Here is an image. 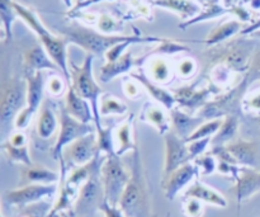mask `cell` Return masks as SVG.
<instances>
[{"label": "cell", "instance_id": "6da1fadb", "mask_svg": "<svg viewBox=\"0 0 260 217\" xmlns=\"http://www.w3.org/2000/svg\"><path fill=\"white\" fill-rule=\"evenodd\" d=\"M60 33L69 41V43H74L85 50L86 52L93 56H104L109 48L118 43L134 41L136 43H149V42H161L164 38L151 37V36H139V35H106L99 30H94L91 28L84 27L80 24H71L66 27H61Z\"/></svg>", "mask_w": 260, "mask_h": 217}, {"label": "cell", "instance_id": "7a4b0ae2", "mask_svg": "<svg viewBox=\"0 0 260 217\" xmlns=\"http://www.w3.org/2000/svg\"><path fill=\"white\" fill-rule=\"evenodd\" d=\"M131 154V178L118 207L126 217H152L151 197L139 147Z\"/></svg>", "mask_w": 260, "mask_h": 217}, {"label": "cell", "instance_id": "3957f363", "mask_svg": "<svg viewBox=\"0 0 260 217\" xmlns=\"http://www.w3.org/2000/svg\"><path fill=\"white\" fill-rule=\"evenodd\" d=\"M14 9L17 12L18 17L37 35L40 38L41 43L47 51L50 57L52 58L53 63L60 68L61 73L65 76L68 83L70 84V71H69V60H68V47L69 41L63 36H55L43 25L40 18L37 17L35 12L19 3L14 2Z\"/></svg>", "mask_w": 260, "mask_h": 217}, {"label": "cell", "instance_id": "277c9868", "mask_svg": "<svg viewBox=\"0 0 260 217\" xmlns=\"http://www.w3.org/2000/svg\"><path fill=\"white\" fill-rule=\"evenodd\" d=\"M94 56L88 53L81 65H76L73 61H69V71H70V84L74 90L90 103L94 114V123L96 130H101V112H99V101L103 96L104 90L95 80L93 74Z\"/></svg>", "mask_w": 260, "mask_h": 217}, {"label": "cell", "instance_id": "5b68a950", "mask_svg": "<svg viewBox=\"0 0 260 217\" xmlns=\"http://www.w3.org/2000/svg\"><path fill=\"white\" fill-rule=\"evenodd\" d=\"M27 104V81L25 79L9 78L2 85L0 102V132L2 142L10 136L15 118Z\"/></svg>", "mask_w": 260, "mask_h": 217}, {"label": "cell", "instance_id": "8992f818", "mask_svg": "<svg viewBox=\"0 0 260 217\" xmlns=\"http://www.w3.org/2000/svg\"><path fill=\"white\" fill-rule=\"evenodd\" d=\"M248 80L244 76L239 83L226 90L215 94L197 113L205 121L220 119L231 114H240L243 111V101L249 89Z\"/></svg>", "mask_w": 260, "mask_h": 217}, {"label": "cell", "instance_id": "52a82bcc", "mask_svg": "<svg viewBox=\"0 0 260 217\" xmlns=\"http://www.w3.org/2000/svg\"><path fill=\"white\" fill-rule=\"evenodd\" d=\"M101 177L103 183L104 200L111 206L118 207L131 178V170L127 169L118 155H108L102 165Z\"/></svg>", "mask_w": 260, "mask_h": 217}, {"label": "cell", "instance_id": "ba28073f", "mask_svg": "<svg viewBox=\"0 0 260 217\" xmlns=\"http://www.w3.org/2000/svg\"><path fill=\"white\" fill-rule=\"evenodd\" d=\"M210 51V61L213 65L223 64L235 73L245 75L255 48L253 43L245 42V40H235L223 45L213 46Z\"/></svg>", "mask_w": 260, "mask_h": 217}, {"label": "cell", "instance_id": "9c48e42d", "mask_svg": "<svg viewBox=\"0 0 260 217\" xmlns=\"http://www.w3.org/2000/svg\"><path fill=\"white\" fill-rule=\"evenodd\" d=\"M58 118H60V129H58L57 140H56L55 145H53L52 150H51V155H52L55 160L62 159L63 150L71 142L96 131L95 123H83V122H79L78 119H75L73 116L68 113L63 104L60 107V111H58Z\"/></svg>", "mask_w": 260, "mask_h": 217}, {"label": "cell", "instance_id": "30bf717a", "mask_svg": "<svg viewBox=\"0 0 260 217\" xmlns=\"http://www.w3.org/2000/svg\"><path fill=\"white\" fill-rule=\"evenodd\" d=\"M102 167L96 168L89 179L79 188L78 198L74 210L79 217H91L95 211H99L104 202V191L102 183Z\"/></svg>", "mask_w": 260, "mask_h": 217}, {"label": "cell", "instance_id": "8fae6325", "mask_svg": "<svg viewBox=\"0 0 260 217\" xmlns=\"http://www.w3.org/2000/svg\"><path fill=\"white\" fill-rule=\"evenodd\" d=\"M24 79L27 81V104L15 118L14 129L17 131H24L29 126L30 121L35 114L40 111L45 101L46 79L42 71L24 76Z\"/></svg>", "mask_w": 260, "mask_h": 217}, {"label": "cell", "instance_id": "7c38bea8", "mask_svg": "<svg viewBox=\"0 0 260 217\" xmlns=\"http://www.w3.org/2000/svg\"><path fill=\"white\" fill-rule=\"evenodd\" d=\"M57 191L56 184H28L17 190L7 191L3 195V202L8 206L22 208L24 206L40 202L45 198L53 196Z\"/></svg>", "mask_w": 260, "mask_h": 217}, {"label": "cell", "instance_id": "4fadbf2b", "mask_svg": "<svg viewBox=\"0 0 260 217\" xmlns=\"http://www.w3.org/2000/svg\"><path fill=\"white\" fill-rule=\"evenodd\" d=\"M211 84L206 86H200V83L183 85L174 89L173 94L177 101V107L189 112V113H198L200 109L212 98L217 91Z\"/></svg>", "mask_w": 260, "mask_h": 217}, {"label": "cell", "instance_id": "5bb4252c", "mask_svg": "<svg viewBox=\"0 0 260 217\" xmlns=\"http://www.w3.org/2000/svg\"><path fill=\"white\" fill-rule=\"evenodd\" d=\"M99 152L98 137L96 131H94L66 146L62 152V160L69 167H80L90 163Z\"/></svg>", "mask_w": 260, "mask_h": 217}, {"label": "cell", "instance_id": "9a60e30c", "mask_svg": "<svg viewBox=\"0 0 260 217\" xmlns=\"http://www.w3.org/2000/svg\"><path fill=\"white\" fill-rule=\"evenodd\" d=\"M164 137L165 142V163L164 175L170 174L178 168L192 162L188 142L178 136L174 131H169Z\"/></svg>", "mask_w": 260, "mask_h": 217}, {"label": "cell", "instance_id": "2e32d148", "mask_svg": "<svg viewBox=\"0 0 260 217\" xmlns=\"http://www.w3.org/2000/svg\"><path fill=\"white\" fill-rule=\"evenodd\" d=\"M200 169L194 162H190L178 168L168 175H162L161 188L168 201H174L177 196L193 180H197Z\"/></svg>", "mask_w": 260, "mask_h": 217}, {"label": "cell", "instance_id": "e0dca14e", "mask_svg": "<svg viewBox=\"0 0 260 217\" xmlns=\"http://www.w3.org/2000/svg\"><path fill=\"white\" fill-rule=\"evenodd\" d=\"M238 165L260 169V142L238 139L226 145Z\"/></svg>", "mask_w": 260, "mask_h": 217}, {"label": "cell", "instance_id": "ac0fdd59", "mask_svg": "<svg viewBox=\"0 0 260 217\" xmlns=\"http://www.w3.org/2000/svg\"><path fill=\"white\" fill-rule=\"evenodd\" d=\"M23 70H24V76L33 75V74L41 73L43 70L61 73L60 68L53 63V60L50 57L42 45H36L25 51L23 55Z\"/></svg>", "mask_w": 260, "mask_h": 217}, {"label": "cell", "instance_id": "d6986e66", "mask_svg": "<svg viewBox=\"0 0 260 217\" xmlns=\"http://www.w3.org/2000/svg\"><path fill=\"white\" fill-rule=\"evenodd\" d=\"M234 182L235 185L233 190L235 192L239 210H240L241 203L260 192V169L241 167L239 177Z\"/></svg>", "mask_w": 260, "mask_h": 217}, {"label": "cell", "instance_id": "ffe728a7", "mask_svg": "<svg viewBox=\"0 0 260 217\" xmlns=\"http://www.w3.org/2000/svg\"><path fill=\"white\" fill-rule=\"evenodd\" d=\"M140 121L154 127L160 136H165L172 131L170 113L165 107L156 102H146L140 113Z\"/></svg>", "mask_w": 260, "mask_h": 217}, {"label": "cell", "instance_id": "44dd1931", "mask_svg": "<svg viewBox=\"0 0 260 217\" xmlns=\"http://www.w3.org/2000/svg\"><path fill=\"white\" fill-rule=\"evenodd\" d=\"M60 129V118L56 114V107L47 97L43 101L40 111H38L37 121H36V132L42 140H48Z\"/></svg>", "mask_w": 260, "mask_h": 217}, {"label": "cell", "instance_id": "7402d4cb", "mask_svg": "<svg viewBox=\"0 0 260 217\" xmlns=\"http://www.w3.org/2000/svg\"><path fill=\"white\" fill-rule=\"evenodd\" d=\"M145 58H146V56L142 58H135L132 52L127 51L118 60L113 61V63H106L102 66L101 70H99V80L103 84L111 83L113 79L118 78L119 75L129 73L134 68L141 66Z\"/></svg>", "mask_w": 260, "mask_h": 217}, {"label": "cell", "instance_id": "603a6c76", "mask_svg": "<svg viewBox=\"0 0 260 217\" xmlns=\"http://www.w3.org/2000/svg\"><path fill=\"white\" fill-rule=\"evenodd\" d=\"M129 76H131L134 80H136L137 83H140V85L144 88L145 91H147V94L154 99V102L161 104V106L165 107L168 111H172L174 107H177V101H175V97L174 94H173V91H169L168 89L162 88V85L152 81L151 79L146 75L145 71L131 73Z\"/></svg>", "mask_w": 260, "mask_h": 217}, {"label": "cell", "instance_id": "cb8c5ba5", "mask_svg": "<svg viewBox=\"0 0 260 217\" xmlns=\"http://www.w3.org/2000/svg\"><path fill=\"white\" fill-rule=\"evenodd\" d=\"M169 113L172 119V130L185 141L205 122V119L200 116H193V113H189L179 107H174L172 111H169Z\"/></svg>", "mask_w": 260, "mask_h": 217}, {"label": "cell", "instance_id": "d4e9b609", "mask_svg": "<svg viewBox=\"0 0 260 217\" xmlns=\"http://www.w3.org/2000/svg\"><path fill=\"white\" fill-rule=\"evenodd\" d=\"M134 125L135 114L129 113L123 119V122H121L114 130V146H116V154L119 158L126 152H134L137 149L134 134Z\"/></svg>", "mask_w": 260, "mask_h": 217}, {"label": "cell", "instance_id": "484cf974", "mask_svg": "<svg viewBox=\"0 0 260 217\" xmlns=\"http://www.w3.org/2000/svg\"><path fill=\"white\" fill-rule=\"evenodd\" d=\"M68 113L73 116L74 118L78 119L83 123H94V114L91 109L90 103L83 97L79 96L71 85H69L68 91L65 94V104Z\"/></svg>", "mask_w": 260, "mask_h": 217}, {"label": "cell", "instance_id": "4316f807", "mask_svg": "<svg viewBox=\"0 0 260 217\" xmlns=\"http://www.w3.org/2000/svg\"><path fill=\"white\" fill-rule=\"evenodd\" d=\"M61 179V175L57 172L43 165H30L24 167L22 165L20 172V184H56Z\"/></svg>", "mask_w": 260, "mask_h": 217}, {"label": "cell", "instance_id": "83f0119b", "mask_svg": "<svg viewBox=\"0 0 260 217\" xmlns=\"http://www.w3.org/2000/svg\"><path fill=\"white\" fill-rule=\"evenodd\" d=\"M183 197L197 198L201 202L208 203V205L216 206V207L220 208H226L229 206V202L225 196L221 195L218 191L208 187L205 183L200 182L198 179L194 180V183L185 190Z\"/></svg>", "mask_w": 260, "mask_h": 217}, {"label": "cell", "instance_id": "f1b7e54d", "mask_svg": "<svg viewBox=\"0 0 260 217\" xmlns=\"http://www.w3.org/2000/svg\"><path fill=\"white\" fill-rule=\"evenodd\" d=\"M152 7L164 8L179 15L184 22L193 19L202 12L203 7L194 0H151Z\"/></svg>", "mask_w": 260, "mask_h": 217}, {"label": "cell", "instance_id": "f546056e", "mask_svg": "<svg viewBox=\"0 0 260 217\" xmlns=\"http://www.w3.org/2000/svg\"><path fill=\"white\" fill-rule=\"evenodd\" d=\"M145 73L155 83L167 85L174 78L175 68L162 56H154L150 58L145 68Z\"/></svg>", "mask_w": 260, "mask_h": 217}, {"label": "cell", "instance_id": "4dcf8cb0", "mask_svg": "<svg viewBox=\"0 0 260 217\" xmlns=\"http://www.w3.org/2000/svg\"><path fill=\"white\" fill-rule=\"evenodd\" d=\"M243 27L244 23L240 22L239 19H231L228 20V22L220 23L217 27H215L211 30L208 37L206 38L205 43L210 46V47L222 45V43H225L230 38L235 37L236 35H240Z\"/></svg>", "mask_w": 260, "mask_h": 217}, {"label": "cell", "instance_id": "1f68e13d", "mask_svg": "<svg viewBox=\"0 0 260 217\" xmlns=\"http://www.w3.org/2000/svg\"><path fill=\"white\" fill-rule=\"evenodd\" d=\"M240 114H231L223 118L222 125L217 134L212 137L211 146H225L236 140V135L239 132V125H240Z\"/></svg>", "mask_w": 260, "mask_h": 217}, {"label": "cell", "instance_id": "d6a6232c", "mask_svg": "<svg viewBox=\"0 0 260 217\" xmlns=\"http://www.w3.org/2000/svg\"><path fill=\"white\" fill-rule=\"evenodd\" d=\"M235 71L231 70L229 66L223 64H216V65H212L210 70V84L216 90H226L234 86L233 81L235 79Z\"/></svg>", "mask_w": 260, "mask_h": 217}, {"label": "cell", "instance_id": "836d02e7", "mask_svg": "<svg viewBox=\"0 0 260 217\" xmlns=\"http://www.w3.org/2000/svg\"><path fill=\"white\" fill-rule=\"evenodd\" d=\"M2 150L8 162L12 163V164H20L24 165V167H30V165L35 164L29 154V145L14 146V145L9 144L8 141H3Z\"/></svg>", "mask_w": 260, "mask_h": 217}, {"label": "cell", "instance_id": "e575fe53", "mask_svg": "<svg viewBox=\"0 0 260 217\" xmlns=\"http://www.w3.org/2000/svg\"><path fill=\"white\" fill-rule=\"evenodd\" d=\"M13 0H0V18L3 24V41L9 43L13 38V23L17 18Z\"/></svg>", "mask_w": 260, "mask_h": 217}, {"label": "cell", "instance_id": "d590c367", "mask_svg": "<svg viewBox=\"0 0 260 217\" xmlns=\"http://www.w3.org/2000/svg\"><path fill=\"white\" fill-rule=\"evenodd\" d=\"M99 112L101 117L124 116L128 112V106L113 94L103 93L99 101Z\"/></svg>", "mask_w": 260, "mask_h": 217}, {"label": "cell", "instance_id": "8d00e7d4", "mask_svg": "<svg viewBox=\"0 0 260 217\" xmlns=\"http://www.w3.org/2000/svg\"><path fill=\"white\" fill-rule=\"evenodd\" d=\"M225 14H233V9L231 8H226L225 5H221L220 3L218 4H207L206 8H203L202 12L194 17L193 19L188 20V22H183L179 24V28L182 29H187L188 27L193 24H197V23L203 22V20H210L213 19V18H218L221 15Z\"/></svg>", "mask_w": 260, "mask_h": 217}, {"label": "cell", "instance_id": "74e56055", "mask_svg": "<svg viewBox=\"0 0 260 217\" xmlns=\"http://www.w3.org/2000/svg\"><path fill=\"white\" fill-rule=\"evenodd\" d=\"M96 137H98L99 151L108 155H117L116 146H114V130L113 127H102L101 130H96Z\"/></svg>", "mask_w": 260, "mask_h": 217}, {"label": "cell", "instance_id": "f35d334b", "mask_svg": "<svg viewBox=\"0 0 260 217\" xmlns=\"http://www.w3.org/2000/svg\"><path fill=\"white\" fill-rule=\"evenodd\" d=\"M66 78L61 73H52L46 79V91L52 98H60L65 96L69 88H66Z\"/></svg>", "mask_w": 260, "mask_h": 217}, {"label": "cell", "instance_id": "ab89813d", "mask_svg": "<svg viewBox=\"0 0 260 217\" xmlns=\"http://www.w3.org/2000/svg\"><path fill=\"white\" fill-rule=\"evenodd\" d=\"M223 118L220 119H211V121H205L187 139V142L196 141V140H202V139H208L211 137L212 139L217 131L220 130L221 125H222Z\"/></svg>", "mask_w": 260, "mask_h": 217}, {"label": "cell", "instance_id": "60d3db41", "mask_svg": "<svg viewBox=\"0 0 260 217\" xmlns=\"http://www.w3.org/2000/svg\"><path fill=\"white\" fill-rule=\"evenodd\" d=\"M190 51V48L188 46L183 45V43L175 42V41L170 40H162L160 42V45L156 48L150 52V55L154 56H164V55H177L179 52H188Z\"/></svg>", "mask_w": 260, "mask_h": 217}, {"label": "cell", "instance_id": "b9f144b4", "mask_svg": "<svg viewBox=\"0 0 260 217\" xmlns=\"http://www.w3.org/2000/svg\"><path fill=\"white\" fill-rule=\"evenodd\" d=\"M52 208L53 206L50 202L42 200L40 202L18 208V210H19L20 217H47L52 211Z\"/></svg>", "mask_w": 260, "mask_h": 217}, {"label": "cell", "instance_id": "7bdbcfd3", "mask_svg": "<svg viewBox=\"0 0 260 217\" xmlns=\"http://www.w3.org/2000/svg\"><path fill=\"white\" fill-rule=\"evenodd\" d=\"M95 24L99 32L106 33V35H116L117 32L123 29V24H121L118 20L112 18V15L107 13L99 15L98 19L95 20Z\"/></svg>", "mask_w": 260, "mask_h": 217}, {"label": "cell", "instance_id": "ee69618b", "mask_svg": "<svg viewBox=\"0 0 260 217\" xmlns=\"http://www.w3.org/2000/svg\"><path fill=\"white\" fill-rule=\"evenodd\" d=\"M175 74L184 80H189L197 74L198 65L194 58L183 57L175 64Z\"/></svg>", "mask_w": 260, "mask_h": 217}, {"label": "cell", "instance_id": "f6af8a7d", "mask_svg": "<svg viewBox=\"0 0 260 217\" xmlns=\"http://www.w3.org/2000/svg\"><path fill=\"white\" fill-rule=\"evenodd\" d=\"M194 163L202 175H211L215 172H217L218 160L216 159L215 155L211 154L210 151H207L206 154H203L202 157L196 159Z\"/></svg>", "mask_w": 260, "mask_h": 217}, {"label": "cell", "instance_id": "bcb514c9", "mask_svg": "<svg viewBox=\"0 0 260 217\" xmlns=\"http://www.w3.org/2000/svg\"><path fill=\"white\" fill-rule=\"evenodd\" d=\"M243 111L254 117L260 116V88L246 93L243 101Z\"/></svg>", "mask_w": 260, "mask_h": 217}, {"label": "cell", "instance_id": "7dc6e473", "mask_svg": "<svg viewBox=\"0 0 260 217\" xmlns=\"http://www.w3.org/2000/svg\"><path fill=\"white\" fill-rule=\"evenodd\" d=\"M183 212L187 217H202L205 213V206L197 198L192 197H183Z\"/></svg>", "mask_w": 260, "mask_h": 217}, {"label": "cell", "instance_id": "c3c4849f", "mask_svg": "<svg viewBox=\"0 0 260 217\" xmlns=\"http://www.w3.org/2000/svg\"><path fill=\"white\" fill-rule=\"evenodd\" d=\"M244 76H245V79L248 80L249 85H251L254 81L260 80V46L254 51L253 57H251L250 61V66H249V70Z\"/></svg>", "mask_w": 260, "mask_h": 217}, {"label": "cell", "instance_id": "681fc988", "mask_svg": "<svg viewBox=\"0 0 260 217\" xmlns=\"http://www.w3.org/2000/svg\"><path fill=\"white\" fill-rule=\"evenodd\" d=\"M211 141H212V139L208 137V139L196 140V141L188 142V149H189L192 162H194L196 159H198V158L207 152L208 147L211 146Z\"/></svg>", "mask_w": 260, "mask_h": 217}, {"label": "cell", "instance_id": "f907efd6", "mask_svg": "<svg viewBox=\"0 0 260 217\" xmlns=\"http://www.w3.org/2000/svg\"><path fill=\"white\" fill-rule=\"evenodd\" d=\"M122 89H123V93L127 98L136 101V99L141 98L144 88L136 80H124L122 84Z\"/></svg>", "mask_w": 260, "mask_h": 217}, {"label": "cell", "instance_id": "816d5d0a", "mask_svg": "<svg viewBox=\"0 0 260 217\" xmlns=\"http://www.w3.org/2000/svg\"><path fill=\"white\" fill-rule=\"evenodd\" d=\"M135 43L136 42H134V41H127V42L118 43V45L109 48L106 52V55H104L106 63H113V61L118 60V58L124 53V50H127V48L129 47V45H135Z\"/></svg>", "mask_w": 260, "mask_h": 217}, {"label": "cell", "instance_id": "f5cc1de1", "mask_svg": "<svg viewBox=\"0 0 260 217\" xmlns=\"http://www.w3.org/2000/svg\"><path fill=\"white\" fill-rule=\"evenodd\" d=\"M5 141H8L9 144L14 145V146H24V145H29L28 144L27 135H25L23 131H17V130H15L14 132H12V134H10V136L8 137Z\"/></svg>", "mask_w": 260, "mask_h": 217}, {"label": "cell", "instance_id": "db71d44e", "mask_svg": "<svg viewBox=\"0 0 260 217\" xmlns=\"http://www.w3.org/2000/svg\"><path fill=\"white\" fill-rule=\"evenodd\" d=\"M99 211L103 213L104 217H126L124 216V213L121 211V208L111 206L106 200H104V202L102 203Z\"/></svg>", "mask_w": 260, "mask_h": 217}, {"label": "cell", "instance_id": "11a10c76", "mask_svg": "<svg viewBox=\"0 0 260 217\" xmlns=\"http://www.w3.org/2000/svg\"><path fill=\"white\" fill-rule=\"evenodd\" d=\"M223 5L226 8H234V7H240V5L248 4L251 0H222Z\"/></svg>", "mask_w": 260, "mask_h": 217}, {"label": "cell", "instance_id": "9f6ffc18", "mask_svg": "<svg viewBox=\"0 0 260 217\" xmlns=\"http://www.w3.org/2000/svg\"><path fill=\"white\" fill-rule=\"evenodd\" d=\"M47 217H70L66 211H51Z\"/></svg>", "mask_w": 260, "mask_h": 217}, {"label": "cell", "instance_id": "6f0895ef", "mask_svg": "<svg viewBox=\"0 0 260 217\" xmlns=\"http://www.w3.org/2000/svg\"><path fill=\"white\" fill-rule=\"evenodd\" d=\"M249 4H250L251 9L260 10V0H251V2L249 3Z\"/></svg>", "mask_w": 260, "mask_h": 217}, {"label": "cell", "instance_id": "680465c9", "mask_svg": "<svg viewBox=\"0 0 260 217\" xmlns=\"http://www.w3.org/2000/svg\"><path fill=\"white\" fill-rule=\"evenodd\" d=\"M251 37H259L260 38V29L256 30V32H254L253 35H251Z\"/></svg>", "mask_w": 260, "mask_h": 217}, {"label": "cell", "instance_id": "91938a15", "mask_svg": "<svg viewBox=\"0 0 260 217\" xmlns=\"http://www.w3.org/2000/svg\"><path fill=\"white\" fill-rule=\"evenodd\" d=\"M197 2L202 3V4H203V5H207V0H197Z\"/></svg>", "mask_w": 260, "mask_h": 217}, {"label": "cell", "instance_id": "94428289", "mask_svg": "<svg viewBox=\"0 0 260 217\" xmlns=\"http://www.w3.org/2000/svg\"><path fill=\"white\" fill-rule=\"evenodd\" d=\"M254 118H255V121L258 122V123L260 125V116H256V117H254Z\"/></svg>", "mask_w": 260, "mask_h": 217}, {"label": "cell", "instance_id": "6125c7cd", "mask_svg": "<svg viewBox=\"0 0 260 217\" xmlns=\"http://www.w3.org/2000/svg\"><path fill=\"white\" fill-rule=\"evenodd\" d=\"M66 5H68V7H70V2H69V0H66Z\"/></svg>", "mask_w": 260, "mask_h": 217}]
</instances>
